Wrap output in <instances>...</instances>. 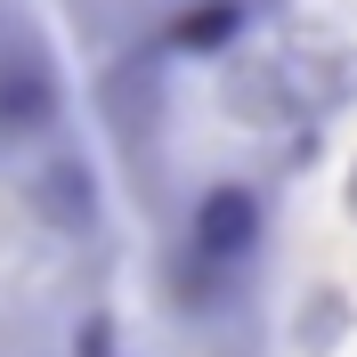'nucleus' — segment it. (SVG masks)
Here are the masks:
<instances>
[{
	"instance_id": "f03ea898",
	"label": "nucleus",
	"mask_w": 357,
	"mask_h": 357,
	"mask_svg": "<svg viewBox=\"0 0 357 357\" xmlns=\"http://www.w3.org/2000/svg\"><path fill=\"white\" fill-rule=\"evenodd\" d=\"M57 122V73L41 57H0V138H41Z\"/></svg>"
},
{
	"instance_id": "39448f33",
	"label": "nucleus",
	"mask_w": 357,
	"mask_h": 357,
	"mask_svg": "<svg viewBox=\"0 0 357 357\" xmlns=\"http://www.w3.org/2000/svg\"><path fill=\"white\" fill-rule=\"evenodd\" d=\"M349 333V309H341V292H317V309H309V349H325V341Z\"/></svg>"
},
{
	"instance_id": "20e7f679",
	"label": "nucleus",
	"mask_w": 357,
	"mask_h": 357,
	"mask_svg": "<svg viewBox=\"0 0 357 357\" xmlns=\"http://www.w3.org/2000/svg\"><path fill=\"white\" fill-rule=\"evenodd\" d=\"M33 203H57V211L89 220V178H82V162H49V171L33 178Z\"/></svg>"
},
{
	"instance_id": "423d86ee",
	"label": "nucleus",
	"mask_w": 357,
	"mask_h": 357,
	"mask_svg": "<svg viewBox=\"0 0 357 357\" xmlns=\"http://www.w3.org/2000/svg\"><path fill=\"white\" fill-rule=\"evenodd\" d=\"M349 211H357V171H349Z\"/></svg>"
},
{
	"instance_id": "7ed1b4c3",
	"label": "nucleus",
	"mask_w": 357,
	"mask_h": 357,
	"mask_svg": "<svg viewBox=\"0 0 357 357\" xmlns=\"http://www.w3.org/2000/svg\"><path fill=\"white\" fill-rule=\"evenodd\" d=\"M236 33H244V0H187L171 17V49L178 57H220Z\"/></svg>"
},
{
	"instance_id": "f257e3e1",
	"label": "nucleus",
	"mask_w": 357,
	"mask_h": 357,
	"mask_svg": "<svg viewBox=\"0 0 357 357\" xmlns=\"http://www.w3.org/2000/svg\"><path fill=\"white\" fill-rule=\"evenodd\" d=\"M260 236H268V211H260V195H252L244 178L203 187L195 211H187V252H195L203 268H244L252 252H260Z\"/></svg>"
}]
</instances>
